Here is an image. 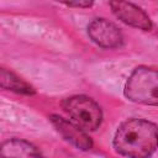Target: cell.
Wrapping results in <instances>:
<instances>
[{"mask_svg": "<svg viewBox=\"0 0 158 158\" xmlns=\"http://www.w3.org/2000/svg\"><path fill=\"white\" fill-rule=\"evenodd\" d=\"M0 85L2 89L11 90L19 94H26V95L35 94V89L32 85H30L23 79L19 78L12 72L6 70L5 68H1L0 70Z\"/></svg>", "mask_w": 158, "mask_h": 158, "instance_id": "8", "label": "cell"}, {"mask_svg": "<svg viewBox=\"0 0 158 158\" xmlns=\"http://www.w3.org/2000/svg\"><path fill=\"white\" fill-rule=\"evenodd\" d=\"M1 158H42L40 149L28 141L11 138L0 147Z\"/></svg>", "mask_w": 158, "mask_h": 158, "instance_id": "7", "label": "cell"}, {"mask_svg": "<svg viewBox=\"0 0 158 158\" xmlns=\"http://www.w3.org/2000/svg\"><path fill=\"white\" fill-rule=\"evenodd\" d=\"M110 7L114 15L126 25L143 31H149L152 28V21L149 16L135 4L127 1H111Z\"/></svg>", "mask_w": 158, "mask_h": 158, "instance_id": "6", "label": "cell"}, {"mask_svg": "<svg viewBox=\"0 0 158 158\" xmlns=\"http://www.w3.org/2000/svg\"><path fill=\"white\" fill-rule=\"evenodd\" d=\"M65 5L70 7H90L93 2L91 1H75V2H65Z\"/></svg>", "mask_w": 158, "mask_h": 158, "instance_id": "9", "label": "cell"}, {"mask_svg": "<svg viewBox=\"0 0 158 158\" xmlns=\"http://www.w3.org/2000/svg\"><path fill=\"white\" fill-rule=\"evenodd\" d=\"M63 110L85 131H95L102 121V111L99 104L89 96L74 95L62 101Z\"/></svg>", "mask_w": 158, "mask_h": 158, "instance_id": "3", "label": "cell"}, {"mask_svg": "<svg viewBox=\"0 0 158 158\" xmlns=\"http://www.w3.org/2000/svg\"><path fill=\"white\" fill-rule=\"evenodd\" d=\"M125 96L136 104L158 106V69L139 65L126 80Z\"/></svg>", "mask_w": 158, "mask_h": 158, "instance_id": "2", "label": "cell"}, {"mask_svg": "<svg viewBox=\"0 0 158 158\" xmlns=\"http://www.w3.org/2000/svg\"><path fill=\"white\" fill-rule=\"evenodd\" d=\"M112 143L126 158H149L158 148V126L144 118H128L116 130Z\"/></svg>", "mask_w": 158, "mask_h": 158, "instance_id": "1", "label": "cell"}, {"mask_svg": "<svg viewBox=\"0 0 158 158\" xmlns=\"http://www.w3.org/2000/svg\"><path fill=\"white\" fill-rule=\"evenodd\" d=\"M49 120L52 125L56 127V130L62 135V137L65 141H68L70 144H73L75 148L81 151L91 149L93 147L91 138L85 132V130H83L75 122L69 121L59 115H51Z\"/></svg>", "mask_w": 158, "mask_h": 158, "instance_id": "5", "label": "cell"}, {"mask_svg": "<svg viewBox=\"0 0 158 158\" xmlns=\"http://www.w3.org/2000/svg\"><path fill=\"white\" fill-rule=\"evenodd\" d=\"M88 35L94 43L101 48L114 49L123 43L120 28L106 19H94L88 25Z\"/></svg>", "mask_w": 158, "mask_h": 158, "instance_id": "4", "label": "cell"}]
</instances>
